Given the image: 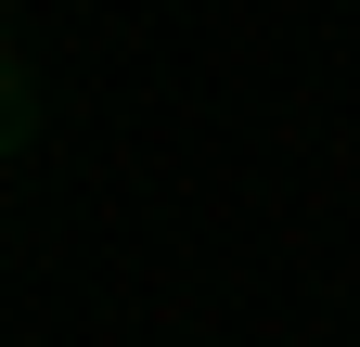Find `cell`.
<instances>
[{
  "instance_id": "6da1fadb",
  "label": "cell",
  "mask_w": 360,
  "mask_h": 347,
  "mask_svg": "<svg viewBox=\"0 0 360 347\" xmlns=\"http://www.w3.org/2000/svg\"><path fill=\"white\" fill-rule=\"evenodd\" d=\"M0 129H13V65H0Z\"/></svg>"
}]
</instances>
